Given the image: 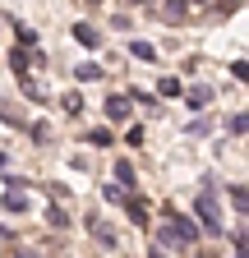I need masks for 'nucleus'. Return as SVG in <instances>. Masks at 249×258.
<instances>
[{
	"label": "nucleus",
	"mask_w": 249,
	"mask_h": 258,
	"mask_svg": "<svg viewBox=\"0 0 249 258\" xmlns=\"http://www.w3.org/2000/svg\"><path fill=\"white\" fill-rule=\"evenodd\" d=\"M162 244H184V249L199 244V226H194L190 217H171V226L162 231Z\"/></svg>",
	"instance_id": "obj_1"
},
{
	"label": "nucleus",
	"mask_w": 249,
	"mask_h": 258,
	"mask_svg": "<svg viewBox=\"0 0 249 258\" xmlns=\"http://www.w3.org/2000/svg\"><path fill=\"white\" fill-rule=\"evenodd\" d=\"M194 212H199V221H203V231L222 235V212H217V199H212V194H203V199L194 203Z\"/></svg>",
	"instance_id": "obj_2"
},
{
	"label": "nucleus",
	"mask_w": 249,
	"mask_h": 258,
	"mask_svg": "<svg viewBox=\"0 0 249 258\" xmlns=\"http://www.w3.org/2000/svg\"><path fill=\"white\" fill-rule=\"evenodd\" d=\"M106 115L111 120H130V97H106Z\"/></svg>",
	"instance_id": "obj_3"
},
{
	"label": "nucleus",
	"mask_w": 249,
	"mask_h": 258,
	"mask_svg": "<svg viewBox=\"0 0 249 258\" xmlns=\"http://www.w3.org/2000/svg\"><path fill=\"white\" fill-rule=\"evenodd\" d=\"M23 208H28V199H23V189L14 184V189L5 194V212H23Z\"/></svg>",
	"instance_id": "obj_4"
},
{
	"label": "nucleus",
	"mask_w": 249,
	"mask_h": 258,
	"mask_svg": "<svg viewBox=\"0 0 249 258\" xmlns=\"http://www.w3.org/2000/svg\"><path fill=\"white\" fill-rule=\"evenodd\" d=\"M74 37H79L83 46H97V42H102V37H97V28H88V23H79V28H74Z\"/></svg>",
	"instance_id": "obj_5"
},
{
	"label": "nucleus",
	"mask_w": 249,
	"mask_h": 258,
	"mask_svg": "<svg viewBox=\"0 0 249 258\" xmlns=\"http://www.w3.org/2000/svg\"><path fill=\"white\" fill-rule=\"evenodd\" d=\"M130 55H139V60H152V55H157V51H152L148 42H130Z\"/></svg>",
	"instance_id": "obj_6"
},
{
	"label": "nucleus",
	"mask_w": 249,
	"mask_h": 258,
	"mask_svg": "<svg viewBox=\"0 0 249 258\" xmlns=\"http://www.w3.org/2000/svg\"><path fill=\"white\" fill-rule=\"evenodd\" d=\"M115 180L120 184H134V166H130V161H120V166H115Z\"/></svg>",
	"instance_id": "obj_7"
},
{
	"label": "nucleus",
	"mask_w": 249,
	"mask_h": 258,
	"mask_svg": "<svg viewBox=\"0 0 249 258\" xmlns=\"http://www.w3.org/2000/svg\"><path fill=\"white\" fill-rule=\"evenodd\" d=\"M79 79H83V83H97V79H102V70H97V64H83Z\"/></svg>",
	"instance_id": "obj_8"
},
{
	"label": "nucleus",
	"mask_w": 249,
	"mask_h": 258,
	"mask_svg": "<svg viewBox=\"0 0 249 258\" xmlns=\"http://www.w3.org/2000/svg\"><path fill=\"white\" fill-rule=\"evenodd\" d=\"M65 111H70V115H79V111H83V97H79V92H70V97H65Z\"/></svg>",
	"instance_id": "obj_9"
},
{
	"label": "nucleus",
	"mask_w": 249,
	"mask_h": 258,
	"mask_svg": "<svg viewBox=\"0 0 249 258\" xmlns=\"http://www.w3.org/2000/svg\"><path fill=\"white\" fill-rule=\"evenodd\" d=\"M231 134H249V115H231Z\"/></svg>",
	"instance_id": "obj_10"
},
{
	"label": "nucleus",
	"mask_w": 249,
	"mask_h": 258,
	"mask_svg": "<svg viewBox=\"0 0 249 258\" xmlns=\"http://www.w3.org/2000/svg\"><path fill=\"white\" fill-rule=\"evenodd\" d=\"M231 74H235L240 83H249V60H235V64H231Z\"/></svg>",
	"instance_id": "obj_11"
},
{
	"label": "nucleus",
	"mask_w": 249,
	"mask_h": 258,
	"mask_svg": "<svg viewBox=\"0 0 249 258\" xmlns=\"http://www.w3.org/2000/svg\"><path fill=\"white\" fill-rule=\"evenodd\" d=\"M162 97H180V79H162Z\"/></svg>",
	"instance_id": "obj_12"
},
{
	"label": "nucleus",
	"mask_w": 249,
	"mask_h": 258,
	"mask_svg": "<svg viewBox=\"0 0 249 258\" xmlns=\"http://www.w3.org/2000/svg\"><path fill=\"white\" fill-rule=\"evenodd\" d=\"M231 199H235V208H244V212H249V189H231Z\"/></svg>",
	"instance_id": "obj_13"
},
{
	"label": "nucleus",
	"mask_w": 249,
	"mask_h": 258,
	"mask_svg": "<svg viewBox=\"0 0 249 258\" xmlns=\"http://www.w3.org/2000/svg\"><path fill=\"white\" fill-rule=\"evenodd\" d=\"M152 258H166V253H162V249H152Z\"/></svg>",
	"instance_id": "obj_14"
},
{
	"label": "nucleus",
	"mask_w": 249,
	"mask_h": 258,
	"mask_svg": "<svg viewBox=\"0 0 249 258\" xmlns=\"http://www.w3.org/2000/svg\"><path fill=\"white\" fill-rule=\"evenodd\" d=\"M244 249H249V226H244Z\"/></svg>",
	"instance_id": "obj_15"
},
{
	"label": "nucleus",
	"mask_w": 249,
	"mask_h": 258,
	"mask_svg": "<svg viewBox=\"0 0 249 258\" xmlns=\"http://www.w3.org/2000/svg\"><path fill=\"white\" fill-rule=\"evenodd\" d=\"M19 258H33V253H19Z\"/></svg>",
	"instance_id": "obj_16"
}]
</instances>
